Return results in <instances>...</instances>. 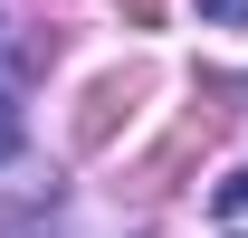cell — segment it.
<instances>
[{
  "mask_svg": "<svg viewBox=\"0 0 248 238\" xmlns=\"http://www.w3.org/2000/svg\"><path fill=\"white\" fill-rule=\"evenodd\" d=\"M143 95V76H95V95H86V115H77V143H105L115 134V115Z\"/></svg>",
  "mask_w": 248,
  "mask_h": 238,
  "instance_id": "cell-1",
  "label": "cell"
},
{
  "mask_svg": "<svg viewBox=\"0 0 248 238\" xmlns=\"http://www.w3.org/2000/svg\"><path fill=\"white\" fill-rule=\"evenodd\" d=\"M10 134H19V115H10V38H0V152H10Z\"/></svg>",
  "mask_w": 248,
  "mask_h": 238,
  "instance_id": "cell-2",
  "label": "cell"
},
{
  "mask_svg": "<svg viewBox=\"0 0 248 238\" xmlns=\"http://www.w3.org/2000/svg\"><path fill=\"white\" fill-rule=\"evenodd\" d=\"M201 19H219V29H248V0H201Z\"/></svg>",
  "mask_w": 248,
  "mask_h": 238,
  "instance_id": "cell-3",
  "label": "cell"
},
{
  "mask_svg": "<svg viewBox=\"0 0 248 238\" xmlns=\"http://www.w3.org/2000/svg\"><path fill=\"white\" fill-rule=\"evenodd\" d=\"M219 209H248V172H229V191H219Z\"/></svg>",
  "mask_w": 248,
  "mask_h": 238,
  "instance_id": "cell-4",
  "label": "cell"
},
{
  "mask_svg": "<svg viewBox=\"0 0 248 238\" xmlns=\"http://www.w3.org/2000/svg\"><path fill=\"white\" fill-rule=\"evenodd\" d=\"M153 10H162V0H124V19H134V29H153Z\"/></svg>",
  "mask_w": 248,
  "mask_h": 238,
  "instance_id": "cell-5",
  "label": "cell"
}]
</instances>
